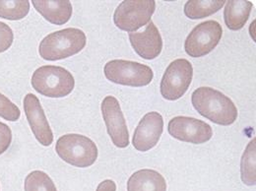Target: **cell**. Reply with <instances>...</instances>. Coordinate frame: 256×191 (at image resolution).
I'll use <instances>...</instances> for the list:
<instances>
[{
    "mask_svg": "<svg viewBox=\"0 0 256 191\" xmlns=\"http://www.w3.org/2000/svg\"><path fill=\"white\" fill-rule=\"evenodd\" d=\"M164 131L162 116L157 112L145 114L134 131L132 144L139 152H147L154 148Z\"/></svg>",
    "mask_w": 256,
    "mask_h": 191,
    "instance_id": "cell-11",
    "label": "cell"
},
{
    "mask_svg": "<svg viewBox=\"0 0 256 191\" xmlns=\"http://www.w3.org/2000/svg\"><path fill=\"white\" fill-rule=\"evenodd\" d=\"M226 0H190L184 5V14L192 20L202 19L218 12Z\"/></svg>",
    "mask_w": 256,
    "mask_h": 191,
    "instance_id": "cell-17",
    "label": "cell"
},
{
    "mask_svg": "<svg viewBox=\"0 0 256 191\" xmlns=\"http://www.w3.org/2000/svg\"><path fill=\"white\" fill-rule=\"evenodd\" d=\"M240 176L246 186L256 184V138L246 146L240 160Z\"/></svg>",
    "mask_w": 256,
    "mask_h": 191,
    "instance_id": "cell-18",
    "label": "cell"
},
{
    "mask_svg": "<svg viewBox=\"0 0 256 191\" xmlns=\"http://www.w3.org/2000/svg\"><path fill=\"white\" fill-rule=\"evenodd\" d=\"M14 34L12 29L5 23L0 22V54L8 50L13 44Z\"/></svg>",
    "mask_w": 256,
    "mask_h": 191,
    "instance_id": "cell-22",
    "label": "cell"
},
{
    "mask_svg": "<svg viewBox=\"0 0 256 191\" xmlns=\"http://www.w3.org/2000/svg\"><path fill=\"white\" fill-rule=\"evenodd\" d=\"M30 11L28 0H0V18L17 21L24 19Z\"/></svg>",
    "mask_w": 256,
    "mask_h": 191,
    "instance_id": "cell-19",
    "label": "cell"
},
{
    "mask_svg": "<svg viewBox=\"0 0 256 191\" xmlns=\"http://www.w3.org/2000/svg\"><path fill=\"white\" fill-rule=\"evenodd\" d=\"M12 142V131L10 128L0 122V155L8 150Z\"/></svg>",
    "mask_w": 256,
    "mask_h": 191,
    "instance_id": "cell-23",
    "label": "cell"
},
{
    "mask_svg": "<svg viewBox=\"0 0 256 191\" xmlns=\"http://www.w3.org/2000/svg\"><path fill=\"white\" fill-rule=\"evenodd\" d=\"M24 112L36 139L42 146H50L54 142L52 130L38 96L27 94L24 98Z\"/></svg>",
    "mask_w": 256,
    "mask_h": 191,
    "instance_id": "cell-12",
    "label": "cell"
},
{
    "mask_svg": "<svg viewBox=\"0 0 256 191\" xmlns=\"http://www.w3.org/2000/svg\"><path fill=\"white\" fill-rule=\"evenodd\" d=\"M32 87L40 95L48 98H64L69 95L74 87L73 75L64 67L44 65L32 73Z\"/></svg>",
    "mask_w": 256,
    "mask_h": 191,
    "instance_id": "cell-3",
    "label": "cell"
},
{
    "mask_svg": "<svg viewBox=\"0 0 256 191\" xmlns=\"http://www.w3.org/2000/svg\"><path fill=\"white\" fill-rule=\"evenodd\" d=\"M96 191H116V184L112 180H106L98 186Z\"/></svg>",
    "mask_w": 256,
    "mask_h": 191,
    "instance_id": "cell-24",
    "label": "cell"
},
{
    "mask_svg": "<svg viewBox=\"0 0 256 191\" xmlns=\"http://www.w3.org/2000/svg\"><path fill=\"white\" fill-rule=\"evenodd\" d=\"M223 29L219 22L205 21L197 25L184 42L186 52L194 58L210 54L220 42Z\"/></svg>",
    "mask_w": 256,
    "mask_h": 191,
    "instance_id": "cell-8",
    "label": "cell"
},
{
    "mask_svg": "<svg viewBox=\"0 0 256 191\" xmlns=\"http://www.w3.org/2000/svg\"><path fill=\"white\" fill-rule=\"evenodd\" d=\"M25 191H58L52 180L42 170L30 172L24 182Z\"/></svg>",
    "mask_w": 256,
    "mask_h": 191,
    "instance_id": "cell-20",
    "label": "cell"
},
{
    "mask_svg": "<svg viewBox=\"0 0 256 191\" xmlns=\"http://www.w3.org/2000/svg\"><path fill=\"white\" fill-rule=\"evenodd\" d=\"M87 44L85 32L77 28H66L44 36L38 54L44 60L56 62L79 54Z\"/></svg>",
    "mask_w": 256,
    "mask_h": 191,
    "instance_id": "cell-2",
    "label": "cell"
},
{
    "mask_svg": "<svg viewBox=\"0 0 256 191\" xmlns=\"http://www.w3.org/2000/svg\"><path fill=\"white\" fill-rule=\"evenodd\" d=\"M156 9L154 0H126L114 14V25L126 32H135L151 21Z\"/></svg>",
    "mask_w": 256,
    "mask_h": 191,
    "instance_id": "cell-6",
    "label": "cell"
},
{
    "mask_svg": "<svg viewBox=\"0 0 256 191\" xmlns=\"http://www.w3.org/2000/svg\"><path fill=\"white\" fill-rule=\"evenodd\" d=\"M168 131L174 138L192 144H203L213 136V129L208 124L188 116H176L170 120Z\"/></svg>",
    "mask_w": 256,
    "mask_h": 191,
    "instance_id": "cell-10",
    "label": "cell"
},
{
    "mask_svg": "<svg viewBox=\"0 0 256 191\" xmlns=\"http://www.w3.org/2000/svg\"><path fill=\"white\" fill-rule=\"evenodd\" d=\"M100 110L112 143L118 148H126L129 145V132L118 98L106 96L102 102Z\"/></svg>",
    "mask_w": 256,
    "mask_h": 191,
    "instance_id": "cell-9",
    "label": "cell"
},
{
    "mask_svg": "<svg viewBox=\"0 0 256 191\" xmlns=\"http://www.w3.org/2000/svg\"><path fill=\"white\" fill-rule=\"evenodd\" d=\"M104 72L110 82L130 87L147 86L154 78L150 66L124 60L108 62L104 65Z\"/></svg>",
    "mask_w": 256,
    "mask_h": 191,
    "instance_id": "cell-5",
    "label": "cell"
},
{
    "mask_svg": "<svg viewBox=\"0 0 256 191\" xmlns=\"http://www.w3.org/2000/svg\"><path fill=\"white\" fill-rule=\"evenodd\" d=\"M193 108L205 118L219 126H230L238 118V108L234 102L218 90L200 87L192 95Z\"/></svg>",
    "mask_w": 256,
    "mask_h": 191,
    "instance_id": "cell-1",
    "label": "cell"
},
{
    "mask_svg": "<svg viewBox=\"0 0 256 191\" xmlns=\"http://www.w3.org/2000/svg\"><path fill=\"white\" fill-rule=\"evenodd\" d=\"M21 116L19 108L0 93V118L8 122H17Z\"/></svg>",
    "mask_w": 256,
    "mask_h": 191,
    "instance_id": "cell-21",
    "label": "cell"
},
{
    "mask_svg": "<svg viewBox=\"0 0 256 191\" xmlns=\"http://www.w3.org/2000/svg\"><path fill=\"white\" fill-rule=\"evenodd\" d=\"M193 78L192 64L184 58L174 60L162 78L160 95L168 100H176L186 93Z\"/></svg>",
    "mask_w": 256,
    "mask_h": 191,
    "instance_id": "cell-7",
    "label": "cell"
},
{
    "mask_svg": "<svg viewBox=\"0 0 256 191\" xmlns=\"http://www.w3.org/2000/svg\"><path fill=\"white\" fill-rule=\"evenodd\" d=\"M128 191H166V182L157 170L143 168L129 178Z\"/></svg>",
    "mask_w": 256,
    "mask_h": 191,
    "instance_id": "cell-15",
    "label": "cell"
},
{
    "mask_svg": "<svg viewBox=\"0 0 256 191\" xmlns=\"http://www.w3.org/2000/svg\"><path fill=\"white\" fill-rule=\"evenodd\" d=\"M36 10L50 23L62 26L72 16V4L69 0H32Z\"/></svg>",
    "mask_w": 256,
    "mask_h": 191,
    "instance_id": "cell-14",
    "label": "cell"
},
{
    "mask_svg": "<svg viewBox=\"0 0 256 191\" xmlns=\"http://www.w3.org/2000/svg\"><path fill=\"white\" fill-rule=\"evenodd\" d=\"M56 151L65 162L77 168L91 166L98 155L95 142L80 134L62 136L56 144Z\"/></svg>",
    "mask_w": 256,
    "mask_h": 191,
    "instance_id": "cell-4",
    "label": "cell"
},
{
    "mask_svg": "<svg viewBox=\"0 0 256 191\" xmlns=\"http://www.w3.org/2000/svg\"><path fill=\"white\" fill-rule=\"evenodd\" d=\"M252 3L244 0H230L226 2L224 20L232 31H238L244 27L252 10Z\"/></svg>",
    "mask_w": 256,
    "mask_h": 191,
    "instance_id": "cell-16",
    "label": "cell"
},
{
    "mask_svg": "<svg viewBox=\"0 0 256 191\" xmlns=\"http://www.w3.org/2000/svg\"><path fill=\"white\" fill-rule=\"evenodd\" d=\"M129 40L135 52L147 60L157 58L162 50V36L152 21L143 32H129Z\"/></svg>",
    "mask_w": 256,
    "mask_h": 191,
    "instance_id": "cell-13",
    "label": "cell"
}]
</instances>
